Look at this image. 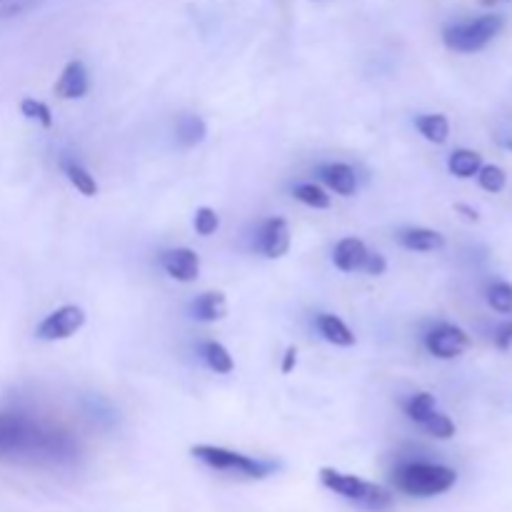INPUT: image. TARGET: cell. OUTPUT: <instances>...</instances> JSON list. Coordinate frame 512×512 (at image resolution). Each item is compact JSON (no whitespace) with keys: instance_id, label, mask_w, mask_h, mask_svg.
<instances>
[{"instance_id":"obj_20","label":"cell","mask_w":512,"mask_h":512,"mask_svg":"<svg viewBox=\"0 0 512 512\" xmlns=\"http://www.w3.org/2000/svg\"><path fill=\"white\" fill-rule=\"evenodd\" d=\"M293 195H295V200H300V203L308 205V208H315V210H328L330 208V195L315 183L295 185Z\"/></svg>"},{"instance_id":"obj_32","label":"cell","mask_w":512,"mask_h":512,"mask_svg":"<svg viewBox=\"0 0 512 512\" xmlns=\"http://www.w3.org/2000/svg\"><path fill=\"white\" fill-rule=\"evenodd\" d=\"M295 363H298V350L288 348V350H285V358H283V365H280V370H283V373L288 375L290 370L295 368Z\"/></svg>"},{"instance_id":"obj_16","label":"cell","mask_w":512,"mask_h":512,"mask_svg":"<svg viewBox=\"0 0 512 512\" xmlns=\"http://www.w3.org/2000/svg\"><path fill=\"white\" fill-rule=\"evenodd\" d=\"M483 168V155L478 150H468V148H460L455 153H450L448 158V170L460 180H468L478 175V170Z\"/></svg>"},{"instance_id":"obj_19","label":"cell","mask_w":512,"mask_h":512,"mask_svg":"<svg viewBox=\"0 0 512 512\" xmlns=\"http://www.w3.org/2000/svg\"><path fill=\"white\" fill-rule=\"evenodd\" d=\"M200 355H203L205 365H208L210 370H215V373H220V375L233 373V368H235L233 355L228 353V348H225V345L215 343V340H208V343L200 345Z\"/></svg>"},{"instance_id":"obj_29","label":"cell","mask_w":512,"mask_h":512,"mask_svg":"<svg viewBox=\"0 0 512 512\" xmlns=\"http://www.w3.org/2000/svg\"><path fill=\"white\" fill-rule=\"evenodd\" d=\"M363 270L368 275H383L385 270H388V260H385L380 253H370L368 260H365Z\"/></svg>"},{"instance_id":"obj_22","label":"cell","mask_w":512,"mask_h":512,"mask_svg":"<svg viewBox=\"0 0 512 512\" xmlns=\"http://www.w3.org/2000/svg\"><path fill=\"white\" fill-rule=\"evenodd\" d=\"M63 168H65V175H68L70 183L75 185V190H80L85 198H93V195H98V183H95V178L83 168V165L63 163Z\"/></svg>"},{"instance_id":"obj_25","label":"cell","mask_w":512,"mask_h":512,"mask_svg":"<svg viewBox=\"0 0 512 512\" xmlns=\"http://www.w3.org/2000/svg\"><path fill=\"white\" fill-rule=\"evenodd\" d=\"M420 428H423L425 433L433 435V438H438V440H450L455 435V423H453V420H450L448 415L438 413V410H435V413L430 415V418L425 420V423L420 425Z\"/></svg>"},{"instance_id":"obj_2","label":"cell","mask_w":512,"mask_h":512,"mask_svg":"<svg viewBox=\"0 0 512 512\" xmlns=\"http://www.w3.org/2000/svg\"><path fill=\"white\" fill-rule=\"evenodd\" d=\"M393 483L400 493L410 498H435V495L448 493L458 483V473L445 465L405 463L395 470Z\"/></svg>"},{"instance_id":"obj_18","label":"cell","mask_w":512,"mask_h":512,"mask_svg":"<svg viewBox=\"0 0 512 512\" xmlns=\"http://www.w3.org/2000/svg\"><path fill=\"white\" fill-rule=\"evenodd\" d=\"M415 128L420 130L425 140L435 145H443L448 143L450 138V120L440 113H430V115H418L415 118Z\"/></svg>"},{"instance_id":"obj_1","label":"cell","mask_w":512,"mask_h":512,"mask_svg":"<svg viewBox=\"0 0 512 512\" xmlns=\"http://www.w3.org/2000/svg\"><path fill=\"white\" fill-rule=\"evenodd\" d=\"M75 443L63 433L20 413H0V460L18 463H68Z\"/></svg>"},{"instance_id":"obj_11","label":"cell","mask_w":512,"mask_h":512,"mask_svg":"<svg viewBox=\"0 0 512 512\" xmlns=\"http://www.w3.org/2000/svg\"><path fill=\"white\" fill-rule=\"evenodd\" d=\"M368 255H370V250L365 248L363 240L343 238L338 245H335L333 263H335V268L343 270V273H358V270H363Z\"/></svg>"},{"instance_id":"obj_13","label":"cell","mask_w":512,"mask_h":512,"mask_svg":"<svg viewBox=\"0 0 512 512\" xmlns=\"http://www.w3.org/2000/svg\"><path fill=\"white\" fill-rule=\"evenodd\" d=\"M320 180L328 185L330 190H335L343 198H350L358 188V178H355V170L348 163H328L320 168Z\"/></svg>"},{"instance_id":"obj_7","label":"cell","mask_w":512,"mask_h":512,"mask_svg":"<svg viewBox=\"0 0 512 512\" xmlns=\"http://www.w3.org/2000/svg\"><path fill=\"white\" fill-rule=\"evenodd\" d=\"M425 348H428V353L433 355V358L455 360L470 348V338L465 330L458 328V325L443 323L425 335Z\"/></svg>"},{"instance_id":"obj_27","label":"cell","mask_w":512,"mask_h":512,"mask_svg":"<svg viewBox=\"0 0 512 512\" xmlns=\"http://www.w3.org/2000/svg\"><path fill=\"white\" fill-rule=\"evenodd\" d=\"M195 233L203 235V238H208V235H213L215 230L220 228V218L218 213H215L213 208H198L195 210Z\"/></svg>"},{"instance_id":"obj_17","label":"cell","mask_w":512,"mask_h":512,"mask_svg":"<svg viewBox=\"0 0 512 512\" xmlns=\"http://www.w3.org/2000/svg\"><path fill=\"white\" fill-rule=\"evenodd\" d=\"M175 135H178V143L183 148H195L205 140L208 135V128H205V120L198 118V115H180L178 123H175Z\"/></svg>"},{"instance_id":"obj_8","label":"cell","mask_w":512,"mask_h":512,"mask_svg":"<svg viewBox=\"0 0 512 512\" xmlns=\"http://www.w3.org/2000/svg\"><path fill=\"white\" fill-rule=\"evenodd\" d=\"M160 265L178 283H195L200 275V255L190 248H173L160 253Z\"/></svg>"},{"instance_id":"obj_21","label":"cell","mask_w":512,"mask_h":512,"mask_svg":"<svg viewBox=\"0 0 512 512\" xmlns=\"http://www.w3.org/2000/svg\"><path fill=\"white\" fill-rule=\"evenodd\" d=\"M435 405H438V403H435V395L418 393V395H413L408 403H405V415H408L413 423L423 425L425 420H428L430 415L435 413Z\"/></svg>"},{"instance_id":"obj_12","label":"cell","mask_w":512,"mask_h":512,"mask_svg":"<svg viewBox=\"0 0 512 512\" xmlns=\"http://www.w3.org/2000/svg\"><path fill=\"white\" fill-rule=\"evenodd\" d=\"M398 243L413 253H435L445 248V235L430 228H405L398 233Z\"/></svg>"},{"instance_id":"obj_5","label":"cell","mask_w":512,"mask_h":512,"mask_svg":"<svg viewBox=\"0 0 512 512\" xmlns=\"http://www.w3.org/2000/svg\"><path fill=\"white\" fill-rule=\"evenodd\" d=\"M190 453H193V458H198L200 463L208 465V468L223 470V473L245 475V478L250 480H263L278 470V465L275 463L248 458V455L233 453V450L218 448V445H195Z\"/></svg>"},{"instance_id":"obj_6","label":"cell","mask_w":512,"mask_h":512,"mask_svg":"<svg viewBox=\"0 0 512 512\" xmlns=\"http://www.w3.org/2000/svg\"><path fill=\"white\" fill-rule=\"evenodd\" d=\"M85 325V313L78 305H63V308L53 310L43 323L38 325L35 335L45 343H55V340H68L78 333Z\"/></svg>"},{"instance_id":"obj_26","label":"cell","mask_w":512,"mask_h":512,"mask_svg":"<svg viewBox=\"0 0 512 512\" xmlns=\"http://www.w3.org/2000/svg\"><path fill=\"white\" fill-rule=\"evenodd\" d=\"M20 113L30 120H38L43 128H53V113H50L48 105L40 103V100L25 98L23 103H20Z\"/></svg>"},{"instance_id":"obj_4","label":"cell","mask_w":512,"mask_h":512,"mask_svg":"<svg viewBox=\"0 0 512 512\" xmlns=\"http://www.w3.org/2000/svg\"><path fill=\"white\" fill-rule=\"evenodd\" d=\"M505 28L503 15H480V18L460 20L443 30V43L455 53H478L493 43Z\"/></svg>"},{"instance_id":"obj_28","label":"cell","mask_w":512,"mask_h":512,"mask_svg":"<svg viewBox=\"0 0 512 512\" xmlns=\"http://www.w3.org/2000/svg\"><path fill=\"white\" fill-rule=\"evenodd\" d=\"M40 3H43V0H0V20L28 13V10L38 8Z\"/></svg>"},{"instance_id":"obj_10","label":"cell","mask_w":512,"mask_h":512,"mask_svg":"<svg viewBox=\"0 0 512 512\" xmlns=\"http://www.w3.org/2000/svg\"><path fill=\"white\" fill-rule=\"evenodd\" d=\"M88 88L90 80L85 65L80 60H70L63 68V73H60L58 83H55V95H60L65 100H78L88 93Z\"/></svg>"},{"instance_id":"obj_31","label":"cell","mask_w":512,"mask_h":512,"mask_svg":"<svg viewBox=\"0 0 512 512\" xmlns=\"http://www.w3.org/2000/svg\"><path fill=\"white\" fill-rule=\"evenodd\" d=\"M495 343H498V348H510L512 345V323L503 325V328L498 330V335H495Z\"/></svg>"},{"instance_id":"obj_33","label":"cell","mask_w":512,"mask_h":512,"mask_svg":"<svg viewBox=\"0 0 512 512\" xmlns=\"http://www.w3.org/2000/svg\"><path fill=\"white\" fill-rule=\"evenodd\" d=\"M478 3H483V5H498V3H505V0H478Z\"/></svg>"},{"instance_id":"obj_23","label":"cell","mask_w":512,"mask_h":512,"mask_svg":"<svg viewBox=\"0 0 512 512\" xmlns=\"http://www.w3.org/2000/svg\"><path fill=\"white\" fill-rule=\"evenodd\" d=\"M488 305L500 315H512V285L498 280L488 288Z\"/></svg>"},{"instance_id":"obj_15","label":"cell","mask_w":512,"mask_h":512,"mask_svg":"<svg viewBox=\"0 0 512 512\" xmlns=\"http://www.w3.org/2000/svg\"><path fill=\"white\" fill-rule=\"evenodd\" d=\"M318 330L330 345H338V348H353L355 345V335L338 315H330V313H320L318 315Z\"/></svg>"},{"instance_id":"obj_3","label":"cell","mask_w":512,"mask_h":512,"mask_svg":"<svg viewBox=\"0 0 512 512\" xmlns=\"http://www.w3.org/2000/svg\"><path fill=\"white\" fill-rule=\"evenodd\" d=\"M320 483H323V488H328L330 493L340 495V498L345 500H353V503L363 505V508L385 510L393 505V493H390V490H385L383 485L370 483V480L358 478V475L323 468L320 470Z\"/></svg>"},{"instance_id":"obj_9","label":"cell","mask_w":512,"mask_h":512,"mask_svg":"<svg viewBox=\"0 0 512 512\" xmlns=\"http://www.w3.org/2000/svg\"><path fill=\"white\" fill-rule=\"evenodd\" d=\"M260 253L265 258H283L290 250V225L283 218H270L263 223L260 230Z\"/></svg>"},{"instance_id":"obj_14","label":"cell","mask_w":512,"mask_h":512,"mask_svg":"<svg viewBox=\"0 0 512 512\" xmlns=\"http://www.w3.org/2000/svg\"><path fill=\"white\" fill-rule=\"evenodd\" d=\"M190 313L200 323H218L228 315V300L223 293H203L190 303Z\"/></svg>"},{"instance_id":"obj_30","label":"cell","mask_w":512,"mask_h":512,"mask_svg":"<svg viewBox=\"0 0 512 512\" xmlns=\"http://www.w3.org/2000/svg\"><path fill=\"white\" fill-rule=\"evenodd\" d=\"M455 213L460 215V218L463 220H468V223H478L480 220V213L475 208H470V205H465V203H458L455 205Z\"/></svg>"},{"instance_id":"obj_24","label":"cell","mask_w":512,"mask_h":512,"mask_svg":"<svg viewBox=\"0 0 512 512\" xmlns=\"http://www.w3.org/2000/svg\"><path fill=\"white\" fill-rule=\"evenodd\" d=\"M478 183L488 193H503L505 185H508V175H505V170L500 165H483L478 170Z\"/></svg>"},{"instance_id":"obj_34","label":"cell","mask_w":512,"mask_h":512,"mask_svg":"<svg viewBox=\"0 0 512 512\" xmlns=\"http://www.w3.org/2000/svg\"><path fill=\"white\" fill-rule=\"evenodd\" d=\"M503 148H508V150H512V138H505V140H503Z\"/></svg>"}]
</instances>
